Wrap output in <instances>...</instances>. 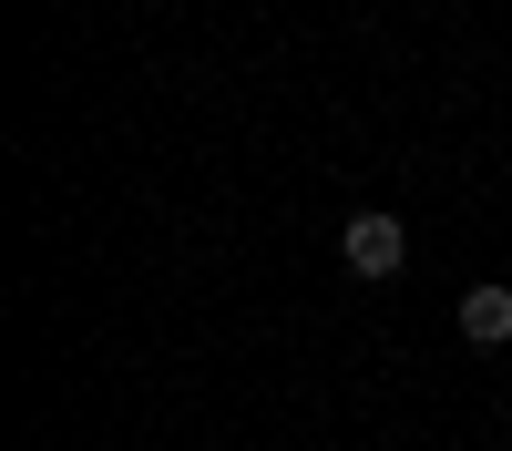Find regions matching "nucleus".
Instances as JSON below:
<instances>
[{
  "label": "nucleus",
  "instance_id": "3",
  "mask_svg": "<svg viewBox=\"0 0 512 451\" xmlns=\"http://www.w3.org/2000/svg\"><path fill=\"white\" fill-rule=\"evenodd\" d=\"M502 421H512V410H502Z\"/></svg>",
  "mask_w": 512,
  "mask_h": 451
},
{
  "label": "nucleus",
  "instance_id": "1",
  "mask_svg": "<svg viewBox=\"0 0 512 451\" xmlns=\"http://www.w3.org/2000/svg\"><path fill=\"white\" fill-rule=\"evenodd\" d=\"M338 257H349V277H400L410 267V226L390 216V205H369V216L338 226Z\"/></svg>",
  "mask_w": 512,
  "mask_h": 451
},
{
  "label": "nucleus",
  "instance_id": "2",
  "mask_svg": "<svg viewBox=\"0 0 512 451\" xmlns=\"http://www.w3.org/2000/svg\"><path fill=\"white\" fill-rule=\"evenodd\" d=\"M461 339H472V349H512V287L502 277L461 287Z\"/></svg>",
  "mask_w": 512,
  "mask_h": 451
}]
</instances>
